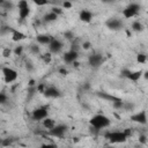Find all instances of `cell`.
Listing matches in <instances>:
<instances>
[{
  "label": "cell",
  "mask_w": 148,
  "mask_h": 148,
  "mask_svg": "<svg viewBox=\"0 0 148 148\" xmlns=\"http://www.w3.org/2000/svg\"><path fill=\"white\" fill-rule=\"evenodd\" d=\"M89 124L95 128V130H103L110 126L111 120L109 117H106L105 114H95L94 117L90 118Z\"/></svg>",
  "instance_id": "cell-1"
},
{
  "label": "cell",
  "mask_w": 148,
  "mask_h": 148,
  "mask_svg": "<svg viewBox=\"0 0 148 148\" xmlns=\"http://www.w3.org/2000/svg\"><path fill=\"white\" fill-rule=\"evenodd\" d=\"M105 138L110 143H124L127 141V136L124 133V131H112V132H106Z\"/></svg>",
  "instance_id": "cell-2"
},
{
  "label": "cell",
  "mask_w": 148,
  "mask_h": 148,
  "mask_svg": "<svg viewBox=\"0 0 148 148\" xmlns=\"http://www.w3.org/2000/svg\"><path fill=\"white\" fill-rule=\"evenodd\" d=\"M121 76L128 79L130 81L136 82V81H139L143 76V71H131V69L124 68L121 71Z\"/></svg>",
  "instance_id": "cell-3"
},
{
  "label": "cell",
  "mask_w": 148,
  "mask_h": 148,
  "mask_svg": "<svg viewBox=\"0 0 148 148\" xmlns=\"http://www.w3.org/2000/svg\"><path fill=\"white\" fill-rule=\"evenodd\" d=\"M1 72H2L3 80H5L6 83H12V82L16 81V79L18 76L17 72L14 68H10V67H2Z\"/></svg>",
  "instance_id": "cell-4"
},
{
  "label": "cell",
  "mask_w": 148,
  "mask_h": 148,
  "mask_svg": "<svg viewBox=\"0 0 148 148\" xmlns=\"http://www.w3.org/2000/svg\"><path fill=\"white\" fill-rule=\"evenodd\" d=\"M140 8H141V7H140L139 3L132 2V3H130L125 9H123V16H124L125 18H131V17L135 16V15L139 13Z\"/></svg>",
  "instance_id": "cell-5"
},
{
  "label": "cell",
  "mask_w": 148,
  "mask_h": 148,
  "mask_svg": "<svg viewBox=\"0 0 148 148\" xmlns=\"http://www.w3.org/2000/svg\"><path fill=\"white\" fill-rule=\"evenodd\" d=\"M47 117H49V112L46 108H37L31 113V118L36 121H43Z\"/></svg>",
  "instance_id": "cell-6"
},
{
  "label": "cell",
  "mask_w": 148,
  "mask_h": 148,
  "mask_svg": "<svg viewBox=\"0 0 148 148\" xmlns=\"http://www.w3.org/2000/svg\"><path fill=\"white\" fill-rule=\"evenodd\" d=\"M66 132H67V125L58 124L51 131H49V134L54 136V138H62L66 134Z\"/></svg>",
  "instance_id": "cell-7"
},
{
  "label": "cell",
  "mask_w": 148,
  "mask_h": 148,
  "mask_svg": "<svg viewBox=\"0 0 148 148\" xmlns=\"http://www.w3.org/2000/svg\"><path fill=\"white\" fill-rule=\"evenodd\" d=\"M131 120L134 121V123H138L140 125H146L148 123V117H147L146 111L142 110V111H139V112L132 114L131 116Z\"/></svg>",
  "instance_id": "cell-8"
},
{
  "label": "cell",
  "mask_w": 148,
  "mask_h": 148,
  "mask_svg": "<svg viewBox=\"0 0 148 148\" xmlns=\"http://www.w3.org/2000/svg\"><path fill=\"white\" fill-rule=\"evenodd\" d=\"M77 58H79V52L76 50H73V49L67 51V52H65V54L62 57V59H64V61L66 64H74V62H76Z\"/></svg>",
  "instance_id": "cell-9"
},
{
  "label": "cell",
  "mask_w": 148,
  "mask_h": 148,
  "mask_svg": "<svg viewBox=\"0 0 148 148\" xmlns=\"http://www.w3.org/2000/svg\"><path fill=\"white\" fill-rule=\"evenodd\" d=\"M88 62H89V65H90L92 68H98V67L103 64V57H102V54L94 53V54L89 56Z\"/></svg>",
  "instance_id": "cell-10"
},
{
  "label": "cell",
  "mask_w": 148,
  "mask_h": 148,
  "mask_svg": "<svg viewBox=\"0 0 148 148\" xmlns=\"http://www.w3.org/2000/svg\"><path fill=\"white\" fill-rule=\"evenodd\" d=\"M62 47H64V44L61 43V40H59V39H57V38H53L52 42H51L50 45H49L50 53H53V54H57V53L61 52Z\"/></svg>",
  "instance_id": "cell-11"
},
{
  "label": "cell",
  "mask_w": 148,
  "mask_h": 148,
  "mask_svg": "<svg viewBox=\"0 0 148 148\" xmlns=\"http://www.w3.org/2000/svg\"><path fill=\"white\" fill-rule=\"evenodd\" d=\"M60 91L58 88L53 87V86H50V87H46L45 91H44V96L47 97V98H58L60 97Z\"/></svg>",
  "instance_id": "cell-12"
},
{
  "label": "cell",
  "mask_w": 148,
  "mask_h": 148,
  "mask_svg": "<svg viewBox=\"0 0 148 148\" xmlns=\"http://www.w3.org/2000/svg\"><path fill=\"white\" fill-rule=\"evenodd\" d=\"M105 24L110 30H119L123 28V22L118 18H110L106 21Z\"/></svg>",
  "instance_id": "cell-13"
},
{
  "label": "cell",
  "mask_w": 148,
  "mask_h": 148,
  "mask_svg": "<svg viewBox=\"0 0 148 148\" xmlns=\"http://www.w3.org/2000/svg\"><path fill=\"white\" fill-rule=\"evenodd\" d=\"M92 17H94V14H92L90 10H88V9H82V10L80 12V14H79V18H80L82 22H86V23L91 22Z\"/></svg>",
  "instance_id": "cell-14"
},
{
  "label": "cell",
  "mask_w": 148,
  "mask_h": 148,
  "mask_svg": "<svg viewBox=\"0 0 148 148\" xmlns=\"http://www.w3.org/2000/svg\"><path fill=\"white\" fill-rule=\"evenodd\" d=\"M52 37L49 35H38L36 37V42L40 45H50V43L52 42Z\"/></svg>",
  "instance_id": "cell-15"
},
{
  "label": "cell",
  "mask_w": 148,
  "mask_h": 148,
  "mask_svg": "<svg viewBox=\"0 0 148 148\" xmlns=\"http://www.w3.org/2000/svg\"><path fill=\"white\" fill-rule=\"evenodd\" d=\"M25 35L22 32V31H20V30H13V32H12V39L14 40V42H20V40H23V39H25Z\"/></svg>",
  "instance_id": "cell-16"
},
{
  "label": "cell",
  "mask_w": 148,
  "mask_h": 148,
  "mask_svg": "<svg viewBox=\"0 0 148 148\" xmlns=\"http://www.w3.org/2000/svg\"><path fill=\"white\" fill-rule=\"evenodd\" d=\"M42 124H43L44 128H46V130H49V131H51V130L57 125L56 121H54V119H53V118H50V117L45 118V119L42 121Z\"/></svg>",
  "instance_id": "cell-17"
},
{
  "label": "cell",
  "mask_w": 148,
  "mask_h": 148,
  "mask_svg": "<svg viewBox=\"0 0 148 148\" xmlns=\"http://www.w3.org/2000/svg\"><path fill=\"white\" fill-rule=\"evenodd\" d=\"M58 16H59V15H57L56 13L49 12V13H46V14L44 15V21H45V22H54V21H57Z\"/></svg>",
  "instance_id": "cell-18"
},
{
  "label": "cell",
  "mask_w": 148,
  "mask_h": 148,
  "mask_svg": "<svg viewBox=\"0 0 148 148\" xmlns=\"http://www.w3.org/2000/svg\"><path fill=\"white\" fill-rule=\"evenodd\" d=\"M29 15H30V7H25V8L18 9V17H20L21 20L27 18Z\"/></svg>",
  "instance_id": "cell-19"
},
{
  "label": "cell",
  "mask_w": 148,
  "mask_h": 148,
  "mask_svg": "<svg viewBox=\"0 0 148 148\" xmlns=\"http://www.w3.org/2000/svg\"><path fill=\"white\" fill-rule=\"evenodd\" d=\"M132 30L135 31V32H140V31H142V30H143V25H142V23L139 22V21H134V22L132 23Z\"/></svg>",
  "instance_id": "cell-20"
},
{
  "label": "cell",
  "mask_w": 148,
  "mask_h": 148,
  "mask_svg": "<svg viewBox=\"0 0 148 148\" xmlns=\"http://www.w3.org/2000/svg\"><path fill=\"white\" fill-rule=\"evenodd\" d=\"M146 60H147V56L145 53H138L136 54V61L139 64H145Z\"/></svg>",
  "instance_id": "cell-21"
},
{
  "label": "cell",
  "mask_w": 148,
  "mask_h": 148,
  "mask_svg": "<svg viewBox=\"0 0 148 148\" xmlns=\"http://www.w3.org/2000/svg\"><path fill=\"white\" fill-rule=\"evenodd\" d=\"M113 108L114 109H123V108H125V103L121 101V99H116L114 102H113Z\"/></svg>",
  "instance_id": "cell-22"
},
{
  "label": "cell",
  "mask_w": 148,
  "mask_h": 148,
  "mask_svg": "<svg viewBox=\"0 0 148 148\" xmlns=\"http://www.w3.org/2000/svg\"><path fill=\"white\" fill-rule=\"evenodd\" d=\"M25 7H29L28 1H25V0H20V1L17 2V8H18V9H21V8H25Z\"/></svg>",
  "instance_id": "cell-23"
},
{
  "label": "cell",
  "mask_w": 148,
  "mask_h": 148,
  "mask_svg": "<svg viewBox=\"0 0 148 148\" xmlns=\"http://www.w3.org/2000/svg\"><path fill=\"white\" fill-rule=\"evenodd\" d=\"M30 50H31V52L35 53V54H38V53H39V46H38L37 44H31V45H30Z\"/></svg>",
  "instance_id": "cell-24"
},
{
  "label": "cell",
  "mask_w": 148,
  "mask_h": 148,
  "mask_svg": "<svg viewBox=\"0 0 148 148\" xmlns=\"http://www.w3.org/2000/svg\"><path fill=\"white\" fill-rule=\"evenodd\" d=\"M13 52L15 53V56H21L22 52H23V46H16Z\"/></svg>",
  "instance_id": "cell-25"
},
{
  "label": "cell",
  "mask_w": 148,
  "mask_h": 148,
  "mask_svg": "<svg viewBox=\"0 0 148 148\" xmlns=\"http://www.w3.org/2000/svg\"><path fill=\"white\" fill-rule=\"evenodd\" d=\"M7 95L5 92H0V104H5L7 102Z\"/></svg>",
  "instance_id": "cell-26"
},
{
  "label": "cell",
  "mask_w": 148,
  "mask_h": 148,
  "mask_svg": "<svg viewBox=\"0 0 148 148\" xmlns=\"http://www.w3.org/2000/svg\"><path fill=\"white\" fill-rule=\"evenodd\" d=\"M10 53H12V50H10L9 47H7V49H3V51H2V56H3L5 58H8V57L10 56Z\"/></svg>",
  "instance_id": "cell-27"
},
{
  "label": "cell",
  "mask_w": 148,
  "mask_h": 148,
  "mask_svg": "<svg viewBox=\"0 0 148 148\" xmlns=\"http://www.w3.org/2000/svg\"><path fill=\"white\" fill-rule=\"evenodd\" d=\"M39 148H57V146L52 145V143H42L39 146Z\"/></svg>",
  "instance_id": "cell-28"
},
{
  "label": "cell",
  "mask_w": 148,
  "mask_h": 148,
  "mask_svg": "<svg viewBox=\"0 0 148 148\" xmlns=\"http://www.w3.org/2000/svg\"><path fill=\"white\" fill-rule=\"evenodd\" d=\"M1 6L5 7L6 9H9V8L13 7V3L12 2H8V1H3V2H1Z\"/></svg>",
  "instance_id": "cell-29"
},
{
  "label": "cell",
  "mask_w": 148,
  "mask_h": 148,
  "mask_svg": "<svg viewBox=\"0 0 148 148\" xmlns=\"http://www.w3.org/2000/svg\"><path fill=\"white\" fill-rule=\"evenodd\" d=\"M45 89H46V87H45V84H43V83H40V84L37 86V91H39V92H42V94H44Z\"/></svg>",
  "instance_id": "cell-30"
},
{
  "label": "cell",
  "mask_w": 148,
  "mask_h": 148,
  "mask_svg": "<svg viewBox=\"0 0 148 148\" xmlns=\"http://www.w3.org/2000/svg\"><path fill=\"white\" fill-rule=\"evenodd\" d=\"M72 6H73V3L69 2V1H65V2H62V7H64L65 9H71Z\"/></svg>",
  "instance_id": "cell-31"
},
{
  "label": "cell",
  "mask_w": 148,
  "mask_h": 148,
  "mask_svg": "<svg viewBox=\"0 0 148 148\" xmlns=\"http://www.w3.org/2000/svg\"><path fill=\"white\" fill-rule=\"evenodd\" d=\"M139 142L142 143V145H145V143L147 142V136H146L145 134H141V135L139 136Z\"/></svg>",
  "instance_id": "cell-32"
},
{
  "label": "cell",
  "mask_w": 148,
  "mask_h": 148,
  "mask_svg": "<svg viewBox=\"0 0 148 148\" xmlns=\"http://www.w3.org/2000/svg\"><path fill=\"white\" fill-rule=\"evenodd\" d=\"M64 36H65L67 39H72V38L74 37V34H73L72 31H66V32L64 34Z\"/></svg>",
  "instance_id": "cell-33"
},
{
  "label": "cell",
  "mask_w": 148,
  "mask_h": 148,
  "mask_svg": "<svg viewBox=\"0 0 148 148\" xmlns=\"http://www.w3.org/2000/svg\"><path fill=\"white\" fill-rule=\"evenodd\" d=\"M51 12H53V13H56L57 15H60V14L62 13V9H60V8H58V7H56V8H52V9H51Z\"/></svg>",
  "instance_id": "cell-34"
},
{
  "label": "cell",
  "mask_w": 148,
  "mask_h": 148,
  "mask_svg": "<svg viewBox=\"0 0 148 148\" xmlns=\"http://www.w3.org/2000/svg\"><path fill=\"white\" fill-rule=\"evenodd\" d=\"M90 45H91V44H90V42H88V40H87V42H83L82 47H83L84 50H89V49H90Z\"/></svg>",
  "instance_id": "cell-35"
},
{
  "label": "cell",
  "mask_w": 148,
  "mask_h": 148,
  "mask_svg": "<svg viewBox=\"0 0 148 148\" xmlns=\"http://www.w3.org/2000/svg\"><path fill=\"white\" fill-rule=\"evenodd\" d=\"M28 87L30 88V87H36V81L34 80V79H30L29 81H28Z\"/></svg>",
  "instance_id": "cell-36"
},
{
  "label": "cell",
  "mask_w": 148,
  "mask_h": 148,
  "mask_svg": "<svg viewBox=\"0 0 148 148\" xmlns=\"http://www.w3.org/2000/svg\"><path fill=\"white\" fill-rule=\"evenodd\" d=\"M1 145H2V147H6V146H9V145H10V140H9V139H7V140H2V142H1Z\"/></svg>",
  "instance_id": "cell-37"
},
{
  "label": "cell",
  "mask_w": 148,
  "mask_h": 148,
  "mask_svg": "<svg viewBox=\"0 0 148 148\" xmlns=\"http://www.w3.org/2000/svg\"><path fill=\"white\" fill-rule=\"evenodd\" d=\"M35 3L37 6H44V5H47V1H35Z\"/></svg>",
  "instance_id": "cell-38"
},
{
  "label": "cell",
  "mask_w": 148,
  "mask_h": 148,
  "mask_svg": "<svg viewBox=\"0 0 148 148\" xmlns=\"http://www.w3.org/2000/svg\"><path fill=\"white\" fill-rule=\"evenodd\" d=\"M59 73H60L61 75H67L68 72H67V69H65V68H60V69H59Z\"/></svg>",
  "instance_id": "cell-39"
},
{
  "label": "cell",
  "mask_w": 148,
  "mask_h": 148,
  "mask_svg": "<svg viewBox=\"0 0 148 148\" xmlns=\"http://www.w3.org/2000/svg\"><path fill=\"white\" fill-rule=\"evenodd\" d=\"M124 133L126 134V136H127V138L132 134V132H131V130H130V128H125V130H124Z\"/></svg>",
  "instance_id": "cell-40"
},
{
  "label": "cell",
  "mask_w": 148,
  "mask_h": 148,
  "mask_svg": "<svg viewBox=\"0 0 148 148\" xmlns=\"http://www.w3.org/2000/svg\"><path fill=\"white\" fill-rule=\"evenodd\" d=\"M143 76H145L146 80H148V71L147 72H143Z\"/></svg>",
  "instance_id": "cell-41"
},
{
  "label": "cell",
  "mask_w": 148,
  "mask_h": 148,
  "mask_svg": "<svg viewBox=\"0 0 148 148\" xmlns=\"http://www.w3.org/2000/svg\"><path fill=\"white\" fill-rule=\"evenodd\" d=\"M105 148H114V147H112V146H108V147H105Z\"/></svg>",
  "instance_id": "cell-42"
}]
</instances>
